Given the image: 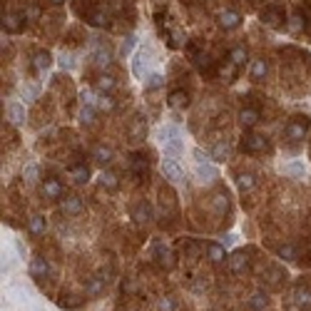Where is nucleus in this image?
Masks as SVG:
<instances>
[{
  "mask_svg": "<svg viewBox=\"0 0 311 311\" xmlns=\"http://www.w3.org/2000/svg\"><path fill=\"white\" fill-rule=\"evenodd\" d=\"M266 72H269V65H266V60H254V62H251V77H254V80H264V77H266Z\"/></svg>",
  "mask_w": 311,
  "mask_h": 311,
  "instance_id": "28",
  "label": "nucleus"
},
{
  "mask_svg": "<svg viewBox=\"0 0 311 311\" xmlns=\"http://www.w3.org/2000/svg\"><path fill=\"white\" fill-rule=\"evenodd\" d=\"M102 289H105V279H102V276H97V279H90V281H87L85 294H87V296H95V294H100Z\"/></svg>",
  "mask_w": 311,
  "mask_h": 311,
  "instance_id": "34",
  "label": "nucleus"
},
{
  "mask_svg": "<svg viewBox=\"0 0 311 311\" xmlns=\"http://www.w3.org/2000/svg\"><path fill=\"white\" fill-rule=\"evenodd\" d=\"M77 304H80V299H77V296H62V299H60L62 309H75Z\"/></svg>",
  "mask_w": 311,
  "mask_h": 311,
  "instance_id": "48",
  "label": "nucleus"
},
{
  "mask_svg": "<svg viewBox=\"0 0 311 311\" xmlns=\"http://www.w3.org/2000/svg\"><path fill=\"white\" fill-rule=\"evenodd\" d=\"M304 25H306V20H304L299 13L289 18V33H301V30H304Z\"/></svg>",
  "mask_w": 311,
  "mask_h": 311,
  "instance_id": "37",
  "label": "nucleus"
},
{
  "mask_svg": "<svg viewBox=\"0 0 311 311\" xmlns=\"http://www.w3.org/2000/svg\"><path fill=\"white\" fill-rule=\"evenodd\" d=\"M284 172H286L289 177H304V165H301V162H291V165L284 167Z\"/></svg>",
  "mask_w": 311,
  "mask_h": 311,
  "instance_id": "41",
  "label": "nucleus"
},
{
  "mask_svg": "<svg viewBox=\"0 0 311 311\" xmlns=\"http://www.w3.org/2000/svg\"><path fill=\"white\" fill-rule=\"evenodd\" d=\"M247 264H249V259L244 251H234V254L229 256V271H232V274H242V271L247 269Z\"/></svg>",
  "mask_w": 311,
  "mask_h": 311,
  "instance_id": "11",
  "label": "nucleus"
},
{
  "mask_svg": "<svg viewBox=\"0 0 311 311\" xmlns=\"http://www.w3.org/2000/svg\"><path fill=\"white\" fill-rule=\"evenodd\" d=\"M162 172H165V177L170 180V182H175V185H180L182 182V170H180V165H177V160H172V157H165V162H162Z\"/></svg>",
  "mask_w": 311,
  "mask_h": 311,
  "instance_id": "3",
  "label": "nucleus"
},
{
  "mask_svg": "<svg viewBox=\"0 0 311 311\" xmlns=\"http://www.w3.org/2000/svg\"><path fill=\"white\" fill-rule=\"evenodd\" d=\"M58 62H60L62 70H75V65H77L70 53H60V55H58Z\"/></svg>",
  "mask_w": 311,
  "mask_h": 311,
  "instance_id": "43",
  "label": "nucleus"
},
{
  "mask_svg": "<svg viewBox=\"0 0 311 311\" xmlns=\"http://www.w3.org/2000/svg\"><path fill=\"white\" fill-rule=\"evenodd\" d=\"M70 175H72V182H75V185H85V182L90 180V172H87V167H85V165L72 167V170H70Z\"/></svg>",
  "mask_w": 311,
  "mask_h": 311,
  "instance_id": "26",
  "label": "nucleus"
},
{
  "mask_svg": "<svg viewBox=\"0 0 311 311\" xmlns=\"http://www.w3.org/2000/svg\"><path fill=\"white\" fill-rule=\"evenodd\" d=\"M100 187L107 189V192H115V189L120 187L117 175H115V172H102V175H100Z\"/></svg>",
  "mask_w": 311,
  "mask_h": 311,
  "instance_id": "20",
  "label": "nucleus"
},
{
  "mask_svg": "<svg viewBox=\"0 0 311 311\" xmlns=\"http://www.w3.org/2000/svg\"><path fill=\"white\" fill-rule=\"evenodd\" d=\"M266 147H269V142H266V137H261V134H247V137L242 139V149L249 152V154L264 152Z\"/></svg>",
  "mask_w": 311,
  "mask_h": 311,
  "instance_id": "2",
  "label": "nucleus"
},
{
  "mask_svg": "<svg viewBox=\"0 0 311 311\" xmlns=\"http://www.w3.org/2000/svg\"><path fill=\"white\" fill-rule=\"evenodd\" d=\"M162 85H165V77H162V75H157V72L147 75V80H144V90H147V92H152V90H160Z\"/></svg>",
  "mask_w": 311,
  "mask_h": 311,
  "instance_id": "32",
  "label": "nucleus"
},
{
  "mask_svg": "<svg viewBox=\"0 0 311 311\" xmlns=\"http://www.w3.org/2000/svg\"><path fill=\"white\" fill-rule=\"evenodd\" d=\"M134 45H137V38H134V35H127V38H124V40H122V48H120V55H122V58H127V55L132 53V48H134Z\"/></svg>",
  "mask_w": 311,
  "mask_h": 311,
  "instance_id": "42",
  "label": "nucleus"
},
{
  "mask_svg": "<svg viewBox=\"0 0 311 311\" xmlns=\"http://www.w3.org/2000/svg\"><path fill=\"white\" fill-rule=\"evenodd\" d=\"M97 110L112 112V110H115V100H112L110 95H102V97H97Z\"/></svg>",
  "mask_w": 311,
  "mask_h": 311,
  "instance_id": "40",
  "label": "nucleus"
},
{
  "mask_svg": "<svg viewBox=\"0 0 311 311\" xmlns=\"http://www.w3.org/2000/svg\"><path fill=\"white\" fill-rule=\"evenodd\" d=\"M147 65H149V53H147V50H139V53L134 55V62H132V72H134L137 77H144Z\"/></svg>",
  "mask_w": 311,
  "mask_h": 311,
  "instance_id": "12",
  "label": "nucleus"
},
{
  "mask_svg": "<svg viewBox=\"0 0 311 311\" xmlns=\"http://www.w3.org/2000/svg\"><path fill=\"white\" fill-rule=\"evenodd\" d=\"M80 120H82V124H92V122H95V107L82 105V110H80Z\"/></svg>",
  "mask_w": 311,
  "mask_h": 311,
  "instance_id": "39",
  "label": "nucleus"
},
{
  "mask_svg": "<svg viewBox=\"0 0 311 311\" xmlns=\"http://www.w3.org/2000/svg\"><path fill=\"white\" fill-rule=\"evenodd\" d=\"M170 107L172 110H185L187 105H189V95H187L185 90H175V92H170Z\"/></svg>",
  "mask_w": 311,
  "mask_h": 311,
  "instance_id": "13",
  "label": "nucleus"
},
{
  "mask_svg": "<svg viewBox=\"0 0 311 311\" xmlns=\"http://www.w3.org/2000/svg\"><path fill=\"white\" fill-rule=\"evenodd\" d=\"M8 115H10V122H13V124H23V122H25V107H23V105H18V102H13V105L8 107Z\"/></svg>",
  "mask_w": 311,
  "mask_h": 311,
  "instance_id": "23",
  "label": "nucleus"
},
{
  "mask_svg": "<svg viewBox=\"0 0 311 311\" xmlns=\"http://www.w3.org/2000/svg\"><path fill=\"white\" fill-rule=\"evenodd\" d=\"M212 157H214V160H219V162H222V160H227V157H229V144H227V142H219V144L212 149Z\"/></svg>",
  "mask_w": 311,
  "mask_h": 311,
  "instance_id": "38",
  "label": "nucleus"
},
{
  "mask_svg": "<svg viewBox=\"0 0 311 311\" xmlns=\"http://www.w3.org/2000/svg\"><path fill=\"white\" fill-rule=\"evenodd\" d=\"M239 122H242V127H254V124L259 122V112L256 110H242L239 112Z\"/></svg>",
  "mask_w": 311,
  "mask_h": 311,
  "instance_id": "27",
  "label": "nucleus"
},
{
  "mask_svg": "<svg viewBox=\"0 0 311 311\" xmlns=\"http://www.w3.org/2000/svg\"><path fill=\"white\" fill-rule=\"evenodd\" d=\"M281 20H284V13H281L279 8L269 5V8H264V10H261V23H264V25H271V28H276Z\"/></svg>",
  "mask_w": 311,
  "mask_h": 311,
  "instance_id": "6",
  "label": "nucleus"
},
{
  "mask_svg": "<svg viewBox=\"0 0 311 311\" xmlns=\"http://www.w3.org/2000/svg\"><path fill=\"white\" fill-rule=\"evenodd\" d=\"M229 62H234L237 67H242V65L247 62V50H244L242 45H237V48H232V50H229Z\"/></svg>",
  "mask_w": 311,
  "mask_h": 311,
  "instance_id": "30",
  "label": "nucleus"
},
{
  "mask_svg": "<svg viewBox=\"0 0 311 311\" xmlns=\"http://www.w3.org/2000/svg\"><path fill=\"white\" fill-rule=\"evenodd\" d=\"M115 85H117V82H115V77H110V75H102V77H97V85H95V90L107 95V92H112V90H115Z\"/></svg>",
  "mask_w": 311,
  "mask_h": 311,
  "instance_id": "24",
  "label": "nucleus"
},
{
  "mask_svg": "<svg viewBox=\"0 0 311 311\" xmlns=\"http://www.w3.org/2000/svg\"><path fill=\"white\" fill-rule=\"evenodd\" d=\"M279 256L286 259V261H294V259H296V249L291 247V244H281V247H279Z\"/></svg>",
  "mask_w": 311,
  "mask_h": 311,
  "instance_id": "46",
  "label": "nucleus"
},
{
  "mask_svg": "<svg viewBox=\"0 0 311 311\" xmlns=\"http://www.w3.org/2000/svg\"><path fill=\"white\" fill-rule=\"evenodd\" d=\"M222 244H224V247H232V244H234V234H224V237H222Z\"/></svg>",
  "mask_w": 311,
  "mask_h": 311,
  "instance_id": "55",
  "label": "nucleus"
},
{
  "mask_svg": "<svg viewBox=\"0 0 311 311\" xmlns=\"http://www.w3.org/2000/svg\"><path fill=\"white\" fill-rule=\"evenodd\" d=\"M92 60H95L97 67H107L112 62V53L107 48H102L100 43H92Z\"/></svg>",
  "mask_w": 311,
  "mask_h": 311,
  "instance_id": "5",
  "label": "nucleus"
},
{
  "mask_svg": "<svg viewBox=\"0 0 311 311\" xmlns=\"http://www.w3.org/2000/svg\"><path fill=\"white\" fill-rule=\"evenodd\" d=\"M48 3H53V5H62L65 0H48Z\"/></svg>",
  "mask_w": 311,
  "mask_h": 311,
  "instance_id": "56",
  "label": "nucleus"
},
{
  "mask_svg": "<svg viewBox=\"0 0 311 311\" xmlns=\"http://www.w3.org/2000/svg\"><path fill=\"white\" fill-rule=\"evenodd\" d=\"M192 154H194V160H197V165H202V162H207V154H204L202 149H194Z\"/></svg>",
  "mask_w": 311,
  "mask_h": 311,
  "instance_id": "54",
  "label": "nucleus"
},
{
  "mask_svg": "<svg viewBox=\"0 0 311 311\" xmlns=\"http://www.w3.org/2000/svg\"><path fill=\"white\" fill-rule=\"evenodd\" d=\"M23 18H25V15H18V13L3 15V30H5V33H20V30H23Z\"/></svg>",
  "mask_w": 311,
  "mask_h": 311,
  "instance_id": "7",
  "label": "nucleus"
},
{
  "mask_svg": "<svg viewBox=\"0 0 311 311\" xmlns=\"http://www.w3.org/2000/svg\"><path fill=\"white\" fill-rule=\"evenodd\" d=\"M144 134H147V122H144L142 117H137L134 124L129 127V139H132V142H142Z\"/></svg>",
  "mask_w": 311,
  "mask_h": 311,
  "instance_id": "17",
  "label": "nucleus"
},
{
  "mask_svg": "<svg viewBox=\"0 0 311 311\" xmlns=\"http://www.w3.org/2000/svg\"><path fill=\"white\" fill-rule=\"evenodd\" d=\"M237 187H239L242 192H251V189L256 187V177H254V175H249V172H244V175H239V177H237Z\"/></svg>",
  "mask_w": 311,
  "mask_h": 311,
  "instance_id": "29",
  "label": "nucleus"
},
{
  "mask_svg": "<svg viewBox=\"0 0 311 311\" xmlns=\"http://www.w3.org/2000/svg\"><path fill=\"white\" fill-rule=\"evenodd\" d=\"M306 129H309V117H306V115H304V117H294L291 122L284 127V132H286L289 139H304Z\"/></svg>",
  "mask_w": 311,
  "mask_h": 311,
  "instance_id": "1",
  "label": "nucleus"
},
{
  "mask_svg": "<svg viewBox=\"0 0 311 311\" xmlns=\"http://www.w3.org/2000/svg\"><path fill=\"white\" fill-rule=\"evenodd\" d=\"M214 207H217V209H224V207H227V194H217V197H214Z\"/></svg>",
  "mask_w": 311,
  "mask_h": 311,
  "instance_id": "52",
  "label": "nucleus"
},
{
  "mask_svg": "<svg viewBox=\"0 0 311 311\" xmlns=\"http://www.w3.org/2000/svg\"><path fill=\"white\" fill-rule=\"evenodd\" d=\"M294 301H296L299 311H311V291L306 286H296L294 289Z\"/></svg>",
  "mask_w": 311,
  "mask_h": 311,
  "instance_id": "10",
  "label": "nucleus"
},
{
  "mask_svg": "<svg viewBox=\"0 0 311 311\" xmlns=\"http://www.w3.org/2000/svg\"><path fill=\"white\" fill-rule=\"evenodd\" d=\"M219 25H222L224 30H234V28L242 25V15H239L237 10H222V13H219Z\"/></svg>",
  "mask_w": 311,
  "mask_h": 311,
  "instance_id": "4",
  "label": "nucleus"
},
{
  "mask_svg": "<svg viewBox=\"0 0 311 311\" xmlns=\"http://www.w3.org/2000/svg\"><path fill=\"white\" fill-rule=\"evenodd\" d=\"M207 254H209V259H212L214 264H222V261H229V259H227V249H224V244H217V242H212V244H207Z\"/></svg>",
  "mask_w": 311,
  "mask_h": 311,
  "instance_id": "14",
  "label": "nucleus"
},
{
  "mask_svg": "<svg viewBox=\"0 0 311 311\" xmlns=\"http://www.w3.org/2000/svg\"><path fill=\"white\" fill-rule=\"evenodd\" d=\"M35 95H38V85H28V87H23V97H25V100H35Z\"/></svg>",
  "mask_w": 311,
  "mask_h": 311,
  "instance_id": "50",
  "label": "nucleus"
},
{
  "mask_svg": "<svg viewBox=\"0 0 311 311\" xmlns=\"http://www.w3.org/2000/svg\"><path fill=\"white\" fill-rule=\"evenodd\" d=\"M152 256L157 259V264H162V266H165V259H170V249L157 242V244L152 247Z\"/></svg>",
  "mask_w": 311,
  "mask_h": 311,
  "instance_id": "35",
  "label": "nucleus"
},
{
  "mask_svg": "<svg viewBox=\"0 0 311 311\" xmlns=\"http://www.w3.org/2000/svg\"><path fill=\"white\" fill-rule=\"evenodd\" d=\"M222 75H224V77L232 82V80L237 77V65H234V62H227V65L222 67Z\"/></svg>",
  "mask_w": 311,
  "mask_h": 311,
  "instance_id": "47",
  "label": "nucleus"
},
{
  "mask_svg": "<svg viewBox=\"0 0 311 311\" xmlns=\"http://www.w3.org/2000/svg\"><path fill=\"white\" fill-rule=\"evenodd\" d=\"M87 23L95 25V28H105V25H107V13H102V10H92V13L87 15Z\"/></svg>",
  "mask_w": 311,
  "mask_h": 311,
  "instance_id": "31",
  "label": "nucleus"
},
{
  "mask_svg": "<svg viewBox=\"0 0 311 311\" xmlns=\"http://www.w3.org/2000/svg\"><path fill=\"white\" fill-rule=\"evenodd\" d=\"M48 274H50V264H48V259L35 256V259L30 261V276H33V279H43V276H48Z\"/></svg>",
  "mask_w": 311,
  "mask_h": 311,
  "instance_id": "8",
  "label": "nucleus"
},
{
  "mask_svg": "<svg viewBox=\"0 0 311 311\" xmlns=\"http://www.w3.org/2000/svg\"><path fill=\"white\" fill-rule=\"evenodd\" d=\"M62 212H65V214H80V212H82V199L75 197V194L65 197V199H62Z\"/></svg>",
  "mask_w": 311,
  "mask_h": 311,
  "instance_id": "15",
  "label": "nucleus"
},
{
  "mask_svg": "<svg viewBox=\"0 0 311 311\" xmlns=\"http://www.w3.org/2000/svg\"><path fill=\"white\" fill-rule=\"evenodd\" d=\"M182 154V137H175V139H167L165 142V157H180Z\"/></svg>",
  "mask_w": 311,
  "mask_h": 311,
  "instance_id": "19",
  "label": "nucleus"
},
{
  "mask_svg": "<svg viewBox=\"0 0 311 311\" xmlns=\"http://www.w3.org/2000/svg\"><path fill=\"white\" fill-rule=\"evenodd\" d=\"M28 229H30V234H35V237L45 234V229H48V224H45V217H40V214H33V217L28 219Z\"/></svg>",
  "mask_w": 311,
  "mask_h": 311,
  "instance_id": "16",
  "label": "nucleus"
},
{
  "mask_svg": "<svg viewBox=\"0 0 311 311\" xmlns=\"http://www.w3.org/2000/svg\"><path fill=\"white\" fill-rule=\"evenodd\" d=\"M160 311H175V301L172 299H162L160 301Z\"/></svg>",
  "mask_w": 311,
  "mask_h": 311,
  "instance_id": "53",
  "label": "nucleus"
},
{
  "mask_svg": "<svg viewBox=\"0 0 311 311\" xmlns=\"http://www.w3.org/2000/svg\"><path fill=\"white\" fill-rule=\"evenodd\" d=\"M23 15H25V20H35V18H40V10H38L35 5H30V8H28Z\"/></svg>",
  "mask_w": 311,
  "mask_h": 311,
  "instance_id": "51",
  "label": "nucleus"
},
{
  "mask_svg": "<svg viewBox=\"0 0 311 311\" xmlns=\"http://www.w3.org/2000/svg\"><path fill=\"white\" fill-rule=\"evenodd\" d=\"M197 177L199 180H214L217 177V167L209 165V162H202V165H197Z\"/></svg>",
  "mask_w": 311,
  "mask_h": 311,
  "instance_id": "25",
  "label": "nucleus"
},
{
  "mask_svg": "<svg viewBox=\"0 0 311 311\" xmlns=\"http://www.w3.org/2000/svg\"><path fill=\"white\" fill-rule=\"evenodd\" d=\"M249 304H251V309H254V311H264V309H266V296L259 291V294H254V296H251V301H249Z\"/></svg>",
  "mask_w": 311,
  "mask_h": 311,
  "instance_id": "44",
  "label": "nucleus"
},
{
  "mask_svg": "<svg viewBox=\"0 0 311 311\" xmlns=\"http://www.w3.org/2000/svg\"><path fill=\"white\" fill-rule=\"evenodd\" d=\"M175 137H180V129H177V124H165V127L160 129V139H162V142H167V139H175Z\"/></svg>",
  "mask_w": 311,
  "mask_h": 311,
  "instance_id": "36",
  "label": "nucleus"
},
{
  "mask_svg": "<svg viewBox=\"0 0 311 311\" xmlns=\"http://www.w3.org/2000/svg\"><path fill=\"white\" fill-rule=\"evenodd\" d=\"M112 154H115V152H112L110 147H97V149H95V162H97V165H110V162H112Z\"/></svg>",
  "mask_w": 311,
  "mask_h": 311,
  "instance_id": "33",
  "label": "nucleus"
},
{
  "mask_svg": "<svg viewBox=\"0 0 311 311\" xmlns=\"http://www.w3.org/2000/svg\"><path fill=\"white\" fill-rule=\"evenodd\" d=\"M132 219H134V222H139V224H147V222H152V204H147V202H139V204L132 209Z\"/></svg>",
  "mask_w": 311,
  "mask_h": 311,
  "instance_id": "9",
  "label": "nucleus"
},
{
  "mask_svg": "<svg viewBox=\"0 0 311 311\" xmlns=\"http://www.w3.org/2000/svg\"><path fill=\"white\" fill-rule=\"evenodd\" d=\"M80 100H82V105H90V107H97V102H95V95H92L90 90H85V92L80 95Z\"/></svg>",
  "mask_w": 311,
  "mask_h": 311,
  "instance_id": "49",
  "label": "nucleus"
},
{
  "mask_svg": "<svg viewBox=\"0 0 311 311\" xmlns=\"http://www.w3.org/2000/svg\"><path fill=\"white\" fill-rule=\"evenodd\" d=\"M23 177H25L28 185H35V182H38V165H28L25 172H23Z\"/></svg>",
  "mask_w": 311,
  "mask_h": 311,
  "instance_id": "45",
  "label": "nucleus"
},
{
  "mask_svg": "<svg viewBox=\"0 0 311 311\" xmlns=\"http://www.w3.org/2000/svg\"><path fill=\"white\" fill-rule=\"evenodd\" d=\"M129 165H132V172H134L137 180H144V177H147V162H144L139 154H132V162H129Z\"/></svg>",
  "mask_w": 311,
  "mask_h": 311,
  "instance_id": "21",
  "label": "nucleus"
},
{
  "mask_svg": "<svg viewBox=\"0 0 311 311\" xmlns=\"http://www.w3.org/2000/svg\"><path fill=\"white\" fill-rule=\"evenodd\" d=\"M33 65H35L38 72H45V70L53 65V55L45 53V50H40V53H35V62H33Z\"/></svg>",
  "mask_w": 311,
  "mask_h": 311,
  "instance_id": "22",
  "label": "nucleus"
},
{
  "mask_svg": "<svg viewBox=\"0 0 311 311\" xmlns=\"http://www.w3.org/2000/svg\"><path fill=\"white\" fill-rule=\"evenodd\" d=\"M43 192H45V197H50V199H60L62 197V185L58 180H45V185H43Z\"/></svg>",
  "mask_w": 311,
  "mask_h": 311,
  "instance_id": "18",
  "label": "nucleus"
}]
</instances>
